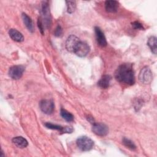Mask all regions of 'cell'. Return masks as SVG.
Here are the masks:
<instances>
[{
  "instance_id": "obj_8",
  "label": "cell",
  "mask_w": 157,
  "mask_h": 157,
  "mask_svg": "<svg viewBox=\"0 0 157 157\" xmlns=\"http://www.w3.org/2000/svg\"><path fill=\"white\" fill-rule=\"evenodd\" d=\"M25 67L23 66H12L9 70V75L13 79L17 80L21 77Z\"/></svg>"
},
{
  "instance_id": "obj_18",
  "label": "cell",
  "mask_w": 157,
  "mask_h": 157,
  "mask_svg": "<svg viewBox=\"0 0 157 157\" xmlns=\"http://www.w3.org/2000/svg\"><path fill=\"white\" fill-rule=\"evenodd\" d=\"M122 142L124 146H126L127 148L131 150H135L136 148V146L135 145L134 142L129 139L124 137L122 140Z\"/></svg>"
},
{
  "instance_id": "obj_14",
  "label": "cell",
  "mask_w": 157,
  "mask_h": 157,
  "mask_svg": "<svg viewBox=\"0 0 157 157\" xmlns=\"http://www.w3.org/2000/svg\"><path fill=\"white\" fill-rule=\"evenodd\" d=\"M21 17H22L24 24L25 25L26 27L29 30V31H30L31 33H33L34 29V25H33L31 18L25 13H22Z\"/></svg>"
},
{
  "instance_id": "obj_4",
  "label": "cell",
  "mask_w": 157,
  "mask_h": 157,
  "mask_svg": "<svg viewBox=\"0 0 157 157\" xmlns=\"http://www.w3.org/2000/svg\"><path fill=\"white\" fill-rule=\"evenodd\" d=\"M153 79V74L148 66L144 67L140 71L139 80L143 84H149Z\"/></svg>"
},
{
  "instance_id": "obj_7",
  "label": "cell",
  "mask_w": 157,
  "mask_h": 157,
  "mask_svg": "<svg viewBox=\"0 0 157 157\" xmlns=\"http://www.w3.org/2000/svg\"><path fill=\"white\" fill-rule=\"evenodd\" d=\"M40 110L45 114H52L54 110V103L53 101L49 99H43L39 103Z\"/></svg>"
},
{
  "instance_id": "obj_15",
  "label": "cell",
  "mask_w": 157,
  "mask_h": 157,
  "mask_svg": "<svg viewBox=\"0 0 157 157\" xmlns=\"http://www.w3.org/2000/svg\"><path fill=\"white\" fill-rule=\"evenodd\" d=\"M111 76L109 75H104L98 82V85L102 88H107L110 85Z\"/></svg>"
},
{
  "instance_id": "obj_9",
  "label": "cell",
  "mask_w": 157,
  "mask_h": 157,
  "mask_svg": "<svg viewBox=\"0 0 157 157\" xmlns=\"http://www.w3.org/2000/svg\"><path fill=\"white\" fill-rule=\"evenodd\" d=\"M80 39L74 35L69 36L66 41V48L67 51L74 53V51L80 42Z\"/></svg>"
},
{
  "instance_id": "obj_20",
  "label": "cell",
  "mask_w": 157,
  "mask_h": 157,
  "mask_svg": "<svg viewBox=\"0 0 157 157\" xmlns=\"http://www.w3.org/2000/svg\"><path fill=\"white\" fill-rule=\"evenodd\" d=\"M45 126L48 128V129H55V130H59L60 131L62 132L63 131V127L59 126V125H57V124H54L53 123H46L45 124Z\"/></svg>"
},
{
  "instance_id": "obj_22",
  "label": "cell",
  "mask_w": 157,
  "mask_h": 157,
  "mask_svg": "<svg viewBox=\"0 0 157 157\" xmlns=\"http://www.w3.org/2000/svg\"><path fill=\"white\" fill-rule=\"evenodd\" d=\"M132 26L134 29H140V30H143V29H144V28L143 27L142 25L140 22H139V21H136L132 22Z\"/></svg>"
},
{
  "instance_id": "obj_27",
  "label": "cell",
  "mask_w": 157,
  "mask_h": 157,
  "mask_svg": "<svg viewBox=\"0 0 157 157\" xmlns=\"http://www.w3.org/2000/svg\"><path fill=\"white\" fill-rule=\"evenodd\" d=\"M1 155H0V156L1 157H4V155L3 154V151L1 150Z\"/></svg>"
},
{
  "instance_id": "obj_19",
  "label": "cell",
  "mask_w": 157,
  "mask_h": 157,
  "mask_svg": "<svg viewBox=\"0 0 157 157\" xmlns=\"http://www.w3.org/2000/svg\"><path fill=\"white\" fill-rule=\"evenodd\" d=\"M67 5V11L69 13H73L76 9V3L75 1H66Z\"/></svg>"
},
{
  "instance_id": "obj_21",
  "label": "cell",
  "mask_w": 157,
  "mask_h": 157,
  "mask_svg": "<svg viewBox=\"0 0 157 157\" xmlns=\"http://www.w3.org/2000/svg\"><path fill=\"white\" fill-rule=\"evenodd\" d=\"M133 105H134V107L135 110L136 111H139L143 105V101L141 99L137 98L134 101Z\"/></svg>"
},
{
  "instance_id": "obj_26",
  "label": "cell",
  "mask_w": 157,
  "mask_h": 157,
  "mask_svg": "<svg viewBox=\"0 0 157 157\" xmlns=\"http://www.w3.org/2000/svg\"><path fill=\"white\" fill-rule=\"evenodd\" d=\"M86 118H87L88 121H90L91 123L93 124V123H95V122H94V119H93V117L88 116Z\"/></svg>"
},
{
  "instance_id": "obj_6",
  "label": "cell",
  "mask_w": 157,
  "mask_h": 157,
  "mask_svg": "<svg viewBox=\"0 0 157 157\" xmlns=\"http://www.w3.org/2000/svg\"><path fill=\"white\" fill-rule=\"evenodd\" d=\"M92 131L98 136H105L109 132V128L102 123H94L93 124Z\"/></svg>"
},
{
  "instance_id": "obj_24",
  "label": "cell",
  "mask_w": 157,
  "mask_h": 157,
  "mask_svg": "<svg viewBox=\"0 0 157 157\" xmlns=\"http://www.w3.org/2000/svg\"><path fill=\"white\" fill-rule=\"evenodd\" d=\"M37 26L40 29V33L43 34H44V25L42 23V21L40 19V18H38V20H37Z\"/></svg>"
},
{
  "instance_id": "obj_2",
  "label": "cell",
  "mask_w": 157,
  "mask_h": 157,
  "mask_svg": "<svg viewBox=\"0 0 157 157\" xmlns=\"http://www.w3.org/2000/svg\"><path fill=\"white\" fill-rule=\"evenodd\" d=\"M41 15L42 21L44 26L48 28L51 23V16L50 12V8L48 6V2L47 1L42 2L41 7Z\"/></svg>"
},
{
  "instance_id": "obj_1",
  "label": "cell",
  "mask_w": 157,
  "mask_h": 157,
  "mask_svg": "<svg viewBox=\"0 0 157 157\" xmlns=\"http://www.w3.org/2000/svg\"><path fill=\"white\" fill-rule=\"evenodd\" d=\"M115 78L128 85H133L135 82L134 72L131 64L124 63L118 66L115 72Z\"/></svg>"
},
{
  "instance_id": "obj_3",
  "label": "cell",
  "mask_w": 157,
  "mask_h": 157,
  "mask_svg": "<svg viewBox=\"0 0 157 157\" xmlns=\"http://www.w3.org/2000/svg\"><path fill=\"white\" fill-rule=\"evenodd\" d=\"M76 144L78 148L83 151L90 150L94 145L93 140L86 136H82L78 137L77 139Z\"/></svg>"
},
{
  "instance_id": "obj_23",
  "label": "cell",
  "mask_w": 157,
  "mask_h": 157,
  "mask_svg": "<svg viewBox=\"0 0 157 157\" xmlns=\"http://www.w3.org/2000/svg\"><path fill=\"white\" fill-rule=\"evenodd\" d=\"M63 33V29L60 25H58L54 31V35L56 37H59Z\"/></svg>"
},
{
  "instance_id": "obj_16",
  "label": "cell",
  "mask_w": 157,
  "mask_h": 157,
  "mask_svg": "<svg viewBox=\"0 0 157 157\" xmlns=\"http://www.w3.org/2000/svg\"><path fill=\"white\" fill-rule=\"evenodd\" d=\"M147 45L151 49V51L155 55L157 53V47H156V37L155 36H151L147 42Z\"/></svg>"
},
{
  "instance_id": "obj_10",
  "label": "cell",
  "mask_w": 157,
  "mask_h": 157,
  "mask_svg": "<svg viewBox=\"0 0 157 157\" xmlns=\"http://www.w3.org/2000/svg\"><path fill=\"white\" fill-rule=\"evenodd\" d=\"M94 32L96 35V39L98 44L101 47H105L107 45V41L104 33L101 29L97 26L94 27Z\"/></svg>"
},
{
  "instance_id": "obj_25",
  "label": "cell",
  "mask_w": 157,
  "mask_h": 157,
  "mask_svg": "<svg viewBox=\"0 0 157 157\" xmlns=\"http://www.w3.org/2000/svg\"><path fill=\"white\" fill-rule=\"evenodd\" d=\"M73 131V129L71 127H63V132L65 133H71Z\"/></svg>"
},
{
  "instance_id": "obj_11",
  "label": "cell",
  "mask_w": 157,
  "mask_h": 157,
  "mask_svg": "<svg viewBox=\"0 0 157 157\" xmlns=\"http://www.w3.org/2000/svg\"><path fill=\"white\" fill-rule=\"evenodd\" d=\"M119 7V2L117 1L109 0L105 2V9L107 12L110 13L117 12Z\"/></svg>"
},
{
  "instance_id": "obj_17",
  "label": "cell",
  "mask_w": 157,
  "mask_h": 157,
  "mask_svg": "<svg viewBox=\"0 0 157 157\" xmlns=\"http://www.w3.org/2000/svg\"><path fill=\"white\" fill-rule=\"evenodd\" d=\"M60 114H61V116L67 121H72L74 120L73 115L71 113L67 112V110L63 109H61Z\"/></svg>"
},
{
  "instance_id": "obj_13",
  "label": "cell",
  "mask_w": 157,
  "mask_h": 157,
  "mask_svg": "<svg viewBox=\"0 0 157 157\" xmlns=\"http://www.w3.org/2000/svg\"><path fill=\"white\" fill-rule=\"evenodd\" d=\"M12 142L18 148H23L28 146V141L21 136H17L12 139Z\"/></svg>"
},
{
  "instance_id": "obj_12",
  "label": "cell",
  "mask_w": 157,
  "mask_h": 157,
  "mask_svg": "<svg viewBox=\"0 0 157 157\" xmlns=\"http://www.w3.org/2000/svg\"><path fill=\"white\" fill-rule=\"evenodd\" d=\"M9 36L11 37V39L15 42H23L24 40V37L22 34L15 29L12 28L9 29Z\"/></svg>"
},
{
  "instance_id": "obj_5",
  "label": "cell",
  "mask_w": 157,
  "mask_h": 157,
  "mask_svg": "<svg viewBox=\"0 0 157 157\" xmlns=\"http://www.w3.org/2000/svg\"><path fill=\"white\" fill-rule=\"evenodd\" d=\"M90 50V46L86 42L80 40L76 46L74 53L78 56L85 57L89 53Z\"/></svg>"
}]
</instances>
